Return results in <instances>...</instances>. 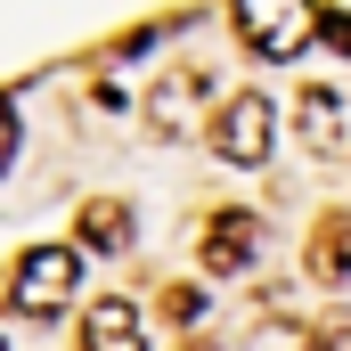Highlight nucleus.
Wrapping results in <instances>:
<instances>
[{"label":"nucleus","instance_id":"20e7f679","mask_svg":"<svg viewBox=\"0 0 351 351\" xmlns=\"http://www.w3.org/2000/svg\"><path fill=\"white\" fill-rule=\"evenodd\" d=\"M213 156H229V164H262L269 139H278V106H269L262 90H237V98H221V114H213Z\"/></svg>","mask_w":351,"mask_h":351},{"label":"nucleus","instance_id":"9d476101","mask_svg":"<svg viewBox=\"0 0 351 351\" xmlns=\"http://www.w3.org/2000/svg\"><path fill=\"white\" fill-rule=\"evenodd\" d=\"M319 33H327V41H343V49H351V8H319Z\"/></svg>","mask_w":351,"mask_h":351},{"label":"nucleus","instance_id":"39448f33","mask_svg":"<svg viewBox=\"0 0 351 351\" xmlns=\"http://www.w3.org/2000/svg\"><path fill=\"white\" fill-rule=\"evenodd\" d=\"M254 245H262V213L229 204V213H213V229H204V269H213V278H237V269H254Z\"/></svg>","mask_w":351,"mask_h":351},{"label":"nucleus","instance_id":"f03ea898","mask_svg":"<svg viewBox=\"0 0 351 351\" xmlns=\"http://www.w3.org/2000/svg\"><path fill=\"white\" fill-rule=\"evenodd\" d=\"M229 25H237V41L254 58H302V41L319 33V8H302V0H245V8H229Z\"/></svg>","mask_w":351,"mask_h":351},{"label":"nucleus","instance_id":"1a4fd4ad","mask_svg":"<svg viewBox=\"0 0 351 351\" xmlns=\"http://www.w3.org/2000/svg\"><path fill=\"white\" fill-rule=\"evenodd\" d=\"M311 269H319V278H351V213H327V221H319Z\"/></svg>","mask_w":351,"mask_h":351},{"label":"nucleus","instance_id":"0eeeda50","mask_svg":"<svg viewBox=\"0 0 351 351\" xmlns=\"http://www.w3.org/2000/svg\"><path fill=\"white\" fill-rule=\"evenodd\" d=\"M204 74H196V66H180V74H164V82L147 90V123H156V131H164V139H180V131H188V123H196V114H188V106H204Z\"/></svg>","mask_w":351,"mask_h":351},{"label":"nucleus","instance_id":"6e6552de","mask_svg":"<svg viewBox=\"0 0 351 351\" xmlns=\"http://www.w3.org/2000/svg\"><path fill=\"white\" fill-rule=\"evenodd\" d=\"M123 237H131V204H114V196L82 204V221H74V245H90V254H114Z\"/></svg>","mask_w":351,"mask_h":351},{"label":"nucleus","instance_id":"f257e3e1","mask_svg":"<svg viewBox=\"0 0 351 351\" xmlns=\"http://www.w3.org/2000/svg\"><path fill=\"white\" fill-rule=\"evenodd\" d=\"M74 286H82V254L74 245H33L16 278H8V311H25V319H58L66 302H74Z\"/></svg>","mask_w":351,"mask_h":351},{"label":"nucleus","instance_id":"423d86ee","mask_svg":"<svg viewBox=\"0 0 351 351\" xmlns=\"http://www.w3.org/2000/svg\"><path fill=\"white\" fill-rule=\"evenodd\" d=\"M82 351H147L139 302H131V294H98L82 311Z\"/></svg>","mask_w":351,"mask_h":351},{"label":"nucleus","instance_id":"9b49d317","mask_svg":"<svg viewBox=\"0 0 351 351\" xmlns=\"http://www.w3.org/2000/svg\"><path fill=\"white\" fill-rule=\"evenodd\" d=\"M8 156H16V106L0 98V164H8Z\"/></svg>","mask_w":351,"mask_h":351},{"label":"nucleus","instance_id":"7ed1b4c3","mask_svg":"<svg viewBox=\"0 0 351 351\" xmlns=\"http://www.w3.org/2000/svg\"><path fill=\"white\" fill-rule=\"evenodd\" d=\"M294 131H302L311 156L351 164V82H302V98H294Z\"/></svg>","mask_w":351,"mask_h":351}]
</instances>
